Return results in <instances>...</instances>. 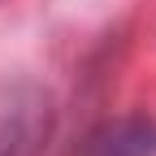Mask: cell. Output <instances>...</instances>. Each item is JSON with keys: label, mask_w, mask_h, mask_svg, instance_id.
Returning <instances> with one entry per match:
<instances>
[{"label": "cell", "mask_w": 156, "mask_h": 156, "mask_svg": "<svg viewBox=\"0 0 156 156\" xmlns=\"http://www.w3.org/2000/svg\"><path fill=\"white\" fill-rule=\"evenodd\" d=\"M52 130V91L35 78H0V156H44Z\"/></svg>", "instance_id": "6da1fadb"}, {"label": "cell", "mask_w": 156, "mask_h": 156, "mask_svg": "<svg viewBox=\"0 0 156 156\" xmlns=\"http://www.w3.org/2000/svg\"><path fill=\"white\" fill-rule=\"evenodd\" d=\"M83 156H156V117L108 122L83 143Z\"/></svg>", "instance_id": "7a4b0ae2"}]
</instances>
